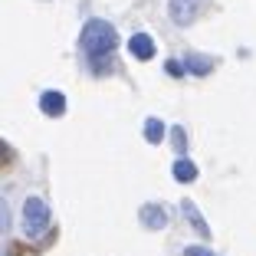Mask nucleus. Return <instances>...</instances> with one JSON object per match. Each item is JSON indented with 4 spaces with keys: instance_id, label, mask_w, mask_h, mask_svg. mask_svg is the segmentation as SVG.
<instances>
[{
    "instance_id": "obj_1",
    "label": "nucleus",
    "mask_w": 256,
    "mask_h": 256,
    "mask_svg": "<svg viewBox=\"0 0 256 256\" xmlns=\"http://www.w3.org/2000/svg\"><path fill=\"white\" fill-rule=\"evenodd\" d=\"M79 46L86 53V62L96 76H106L115 69V46H118V33H115L112 23L106 20H89L86 23L82 36H79Z\"/></svg>"
},
{
    "instance_id": "obj_2",
    "label": "nucleus",
    "mask_w": 256,
    "mask_h": 256,
    "mask_svg": "<svg viewBox=\"0 0 256 256\" xmlns=\"http://www.w3.org/2000/svg\"><path fill=\"white\" fill-rule=\"evenodd\" d=\"M50 226V207L40 197H30L23 204V234L26 236H40Z\"/></svg>"
},
{
    "instance_id": "obj_3",
    "label": "nucleus",
    "mask_w": 256,
    "mask_h": 256,
    "mask_svg": "<svg viewBox=\"0 0 256 256\" xmlns=\"http://www.w3.org/2000/svg\"><path fill=\"white\" fill-rule=\"evenodd\" d=\"M197 10H200V0H171V16L174 23H190L197 16Z\"/></svg>"
},
{
    "instance_id": "obj_4",
    "label": "nucleus",
    "mask_w": 256,
    "mask_h": 256,
    "mask_svg": "<svg viewBox=\"0 0 256 256\" xmlns=\"http://www.w3.org/2000/svg\"><path fill=\"white\" fill-rule=\"evenodd\" d=\"M40 108H43V115H50V118H60V115L66 112V96H62V92H43V96H40Z\"/></svg>"
},
{
    "instance_id": "obj_5",
    "label": "nucleus",
    "mask_w": 256,
    "mask_h": 256,
    "mask_svg": "<svg viewBox=\"0 0 256 256\" xmlns=\"http://www.w3.org/2000/svg\"><path fill=\"white\" fill-rule=\"evenodd\" d=\"M128 50H132L135 60H151V56H154V40H151L148 33H135V36L128 40Z\"/></svg>"
},
{
    "instance_id": "obj_6",
    "label": "nucleus",
    "mask_w": 256,
    "mask_h": 256,
    "mask_svg": "<svg viewBox=\"0 0 256 256\" xmlns=\"http://www.w3.org/2000/svg\"><path fill=\"white\" fill-rule=\"evenodd\" d=\"M138 217H142V224L148 226V230H161V226L168 224V214L161 210L158 204H144L142 210H138Z\"/></svg>"
},
{
    "instance_id": "obj_7",
    "label": "nucleus",
    "mask_w": 256,
    "mask_h": 256,
    "mask_svg": "<svg viewBox=\"0 0 256 256\" xmlns=\"http://www.w3.org/2000/svg\"><path fill=\"white\" fill-rule=\"evenodd\" d=\"M181 214H184V220H188V224L194 226L200 236H210V226H207V220L200 217V210H197L194 200H184V204H181Z\"/></svg>"
},
{
    "instance_id": "obj_8",
    "label": "nucleus",
    "mask_w": 256,
    "mask_h": 256,
    "mask_svg": "<svg viewBox=\"0 0 256 256\" xmlns=\"http://www.w3.org/2000/svg\"><path fill=\"white\" fill-rule=\"evenodd\" d=\"M184 69H188L190 76H207L214 69V62H210V56H200V53H188L184 56Z\"/></svg>"
},
{
    "instance_id": "obj_9",
    "label": "nucleus",
    "mask_w": 256,
    "mask_h": 256,
    "mask_svg": "<svg viewBox=\"0 0 256 256\" xmlns=\"http://www.w3.org/2000/svg\"><path fill=\"white\" fill-rule=\"evenodd\" d=\"M174 178H178L181 184H190L197 178V164L188 161V158H178V161H174Z\"/></svg>"
},
{
    "instance_id": "obj_10",
    "label": "nucleus",
    "mask_w": 256,
    "mask_h": 256,
    "mask_svg": "<svg viewBox=\"0 0 256 256\" xmlns=\"http://www.w3.org/2000/svg\"><path fill=\"white\" fill-rule=\"evenodd\" d=\"M161 138H164V122L161 118H148L144 122V142L148 144H161Z\"/></svg>"
},
{
    "instance_id": "obj_11",
    "label": "nucleus",
    "mask_w": 256,
    "mask_h": 256,
    "mask_svg": "<svg viewBox=\"0 0 256 256\" xmlns=\"http://www.w3.org/2000/svg\"><path fill=\"white\" fill-rule=\"evenodd\" d=\"M171 142H174V151L184 154V148H188V135H184V128H171Z\"/></svg>"
},
{
    "instance_id": "obj_12",
    "label": "nucleus",
    "mask_w": 256,
    "mask_h": 256,
    "mask_svg": "<svg viewBox=\"0 0 256 256\" xmlns=\"http://www.w3.org/2000/svg\"><path fill=\"white\" fill-rule=\"evenodd\" d=\"M164 69H168L171 76H184V72H188V69H184V62H178V60H168Z\"/></svg>"
},
{
    "instance_id": "obj_13",
    "label": "nucleus",
    "mask_w": 256,
    "mask_h": 256,
    "mask_svg": "<svg viewBox=\"0 0 256 256\" xmlns=\"http://www.w3.org/2000/svg\"><path fill=\"white\" fill-rule=\"evenodd\" d=\"M184 256H217V253H210V250H204V246H188Z\"/></svg>"
}]
</instances>
